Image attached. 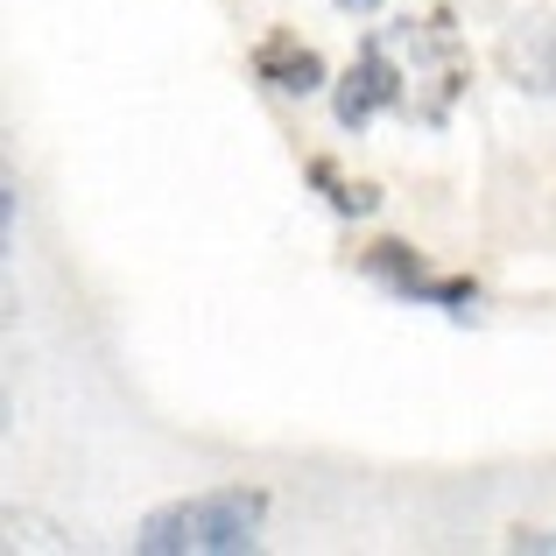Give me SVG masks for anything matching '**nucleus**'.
Here are the masks:
<instances>
[{
	"label": "nucleus",
	"mask_w": 556,
	"mask_h": 556,
	"mask_svg": "<svg viewBox=\"0 0 556 556\" xmlns=\"http://www.w3.org/2000/svg\"><path fill=\"white\" fill-rule=\"evenodd\" d=\"M465 92V50L451 36V22H388L367 36V50L353 56V71L331 92L345 135L374 127L380 113H408V121L437 127Z\"/></svg>",
	"instance_id": "f257e3e1"
},
{
	"label": "nucleus",
	"mask_w": 556,
	"mask_h": 556,
	"mask_svg": "<svg viewBox=\"0 0 556 556\" xmlns=\"http://www.w3.org/2000/svg\"><path fill=\"white\" fill-rule=\"evenodd\" d=\"M261 521H268L261 486H218V493H190V501L155 507L135 543L149 556H240L261 543Z\"/></svg>",
	"instance_id": "f03ea898"
},
{
	"label": "nucleus",
	"mask_w": 556,
	"mask_h": 556,
	"mask_svg": "<svg viewBox=\"0 0 556 556\" xmlns=\"http://www.w3.org/2000/svg\"><path fill=\"white\" fill-rule=\"evenodd\" d=\"M254 71H261V85H275V92H289V99H303V92L325 85V56L303 50L296 36H268L254 50Z\"/></svg>",
	"instance_id": "7ed1b4c3"
},
{
	"label": "nucleus",
	"mask_w": 556,
	"mask_h": 556,
	"mask_svg": "<svg viewBox=\"0 0 556 556\" xmlns=\"http://www.w3.org/2000/svg\"><path fill=\"white\" fill-rule=\"evenodd\" d=\"M367 275H380V282H388L394 296H408V303L430 289V268H422V254H408V247H394V240L367 254Z\"/></svg>",
	"instance_id": "20e7f679"
},
{
	"label": "nucleus",
	"mask_w": 556,
	"mask_h": 556,
	"mask_svg": "<svg viewBox=\"0 0 556 556\" xmlns=\"http://www.w3.org/2000/svg\"><path fill=\"white\" fill-rule=\"evenodd\" d=\"M311 177H317V184H325V190H331V204H339V212H345V218H359V212H374V184H345V177H339V169H331V163H311Z\"/></svg>",
	"instance_id": "39448f33"
},
{
	"label": "nucleus",
	"mask_w": 556,
	"mask_h": 556,
	"mask_svg": "<svg viewBox=\"0 0 556 556\" xmlns=\"http://www.w3.org/2000/svg\"><path fill=\"white\" fill-rule=\"evenodd\" d=\"M507 549H556V529L549 535H529V529H521V535H507Z\"/></svg>",
	"instance_id": "423d86ee"
},
{
	"label": "nucleus",
	"mask_w": 556,
	"mask_h": 556,
	"mask_svg": "<svg viewBox=\"0 0 556 556\" xmlns=\"http://www.w3.org/2000/svg\"><path fill=\"white\" fill-rule=\"evenodd\" d=\"M345 8H359V0H345Z\"/></svg>",
	"instance_id": "0eeeda50"
}]
</instances>
